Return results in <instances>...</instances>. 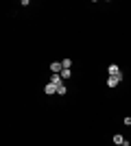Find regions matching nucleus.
Wrapping results in <instances>:
<instances>
[{"label":"nucleus","instance_id":"nucleus-4","mask_svg":"<svg viewBox=\"0 0 131 146\" xmlns=\"http://www.w3.org/2000/svg\"><path fill=\"white\" fill-rule=\"evenodd\" d=\"M44 92H46L48 96H55V94H57V85H53V83H46V85H44Z\"/></svg>","mask_w":131,"mask_h":146},{"label":"nucleus","instance_id":"nucleus-5","mask_svg":"<svg viewBox=\"0 0 131 146\" xmlns=\"http://www.w3.org/2000/svg\"><path fill=\"white\" fill-rule=\"evenodd\" d=\"M48 83H53V85H57V87H59V85H63V79H61V74H53Z\"/></svg>","mask_w":131,"mask_h":146},{"label":"nucleus","instance_id":"nucleus-6","mask_svg":"<svg viewBox=\"0 0 131 146\" xmlns=\"http://www.w3.org/2000/svg\"><path fill=\"white\" fill-rule=\"evenodd\" d=\"M114 144L122 146V144H125V137H122V135H120V133H116V135H114Z\"/></svg>","mask_w":131,"mask_h":146},{"label":"nucleus","instance_id":"nucleus-3","mask_svg":"<svg viewBox=\"0 0 131 146\" xmlns=\"http://www.w3.org/2000/svg\"><path fill=\"white\" fill-rule=\"evenodd\" d=\"M122 79H125L122 74H120V76H107V87H116Z\"/></svg>","mask_w":131,"mask_h":146},{"label":"nucleus","instance_id":"nucleus-7","mask_svg":"<svg viewBox=\"0 0 131 146\" xmlns=\"http://www.w3.org/2000/svg\"><path fill=\"white\" fill-rule=\"evenodd\" d=\"M66 94H68V87H66V85H59V87H57V96H66Z\"/></svg>","mask_w":131,"mask_h":146},{"label":"nucleus","instance_id":"nucleus-1","mask_svg":"<svg viewBox=\"0 0 131 146\" xmlns=\"http://www.w3.org/2000/svg\"><path fill=\"white\" fill-rule=\"evenodd\" d=\"M107 74H109V76H120L122 70H120L118 63H109V66H107Z\"/></svg>","mask_w":131,"mask_h":146},{"label":"nucleus","instance_id":"nucleus-11","mask_svg":"<svg viewBox=\"0 0 131 146\" xmlns=\"http://www.w3.org/2000/svg\"><path fill=\"white\" fill-rule=\"evenodd\" d=\"M122 146H129V144H127V142H125V144H122Z\"/></svg>","mask_w":131,"mask_h":146},{"label":"nucleus","instance_id":"nucleus-2","mask_svg":"<svg viewBox=\"0 0 131 146\" xmlns=\"http://www.w3.org/2000/svg\"><path fill=\"white\" fill-rule=\"evenodd\" d=\"M50 72H53V74H61L63 72L61 61H53V63H50Z\"/></svg>","mask_w":131,"mask_h":146},{"label":"nucleus","instance_id":"nucleus-9","mask_svg":"<svg viewBox=\"0 0 131 146\" xmlns=\"http://www.w3.org/2000/svg\"><path fill=\"white\" fill-rule=\"evenodd\" d=\"M70 76H72V72H70V70H63V72H61V79H63V81L70 79Z\"/></svg>","mask_w":131,"mask_h":146},{"label":"nucleus","instance_id":"nucleus-12","mask_svg":"<svg viewBox=\"0 0 131 146\" xmlns=\"http://www.w3.org/2000/svg\"><path fill=\"white\" fill-rule=\"evenodd\" d=\"M114 146H118V144H114Z\"/></svg>","mask_w":131,"mask_h":146},{"label":"nucleus","instance_id":"nucleus-10","mask_svg":"<svg viewBox=\"0 0 131 146\" xmlns=\"http://www.w3.org/2000/svg\"><path fill=\"white\" fill-rule=\"evenodd\" d=\"M122 122H125V127L131 129V116H125V120H122Z\"/></svg>","mask_w":131,"mask_h":146},{"label":"nucleus","instance_id":"nucleus-8","mask_svg":"<svg viewBox=\"0 0 131 146\" xmlns=\"http://www.w3.org/2000/svg\"><path fill=\"white\" fill-rule=\"evenodd\" d=\"M61 66H63V70H70L72 68V59H61Z\"/></svg>","mask_w":131,"mask_h":146}]
</instances>
